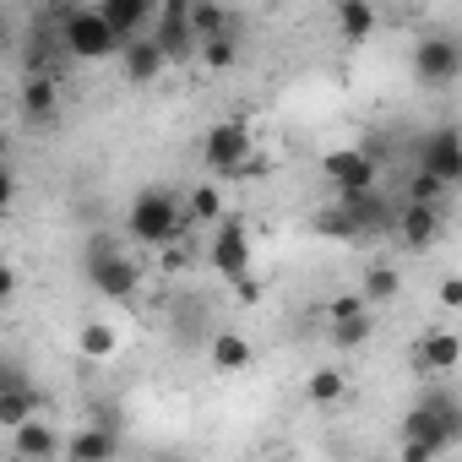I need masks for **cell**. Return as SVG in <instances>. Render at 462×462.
<instances>
[{
	"instance_id": "52a82bcc",
	"label": "cell",
	"mask_w": 462,
	"mask_h": 462,
	"mask_svg": "<svg viewBox=\"0 0 462 462\" xmlns=\"http://www.w3.org/2000/svg\"><path fill=\"white\" fill-rule=\"evenodd\" d=\"M207 262H212L228 283H245V278H251V228H245L240 217L212 223V235H207Z\"/></svg>"
},
{
	"instance_id": "603a6c76",
	"label": "cell",
	"mask_w": 462,
	"mask_h": 462,
	"mask_svg": "<svg viewBox=\"0 0 462 462\" xmlns=\"http://www.w3.org/2000/svg\"><path fill=\"white\" fill-rule=\"evenodd\" d=\"M343 386H348V381H343V370H316V375L305 381V397H310V402H337V397H343Z\"/></svg>"
},
{
	"instance_id": "3957f363",
	"label": "cell",
	"mask_w": 462,
	"mask_h": 462,
	"mask_svg": "<svg viewBox=\"0 0 462 462\" xmlns=\"http://www.w3.org/2000/svg\"><path fill=\"white\" fill-rule=\"evenodd\" d=\"M457 430H462V413H457V402H451L446 392L419 397V402H413V413L402 419V440H408V446H424V451L451 446V440H457Z\"/></svg>"
},
{
	"instance_id": "8992f818",
	"label": "cell",
	"mask_w": 462,
	"mask_h": 462,
	"mask_svg": "<svg viewBox=\"0 0 462 462\" xmlns=\"http://www.w3.org/2000/svg\"><path fill=\"white\" fill-rule=\"evenodd\" d=\"M321 169H327V180H332L337 196H365V190H375V180H381V158H375L370 142H359V147H332V152L321 158Z\"/></svg>"
},
{
	"instance_id": "5bb4252c",
	"label": "cell",
	"mask_w": 462,
	"mask_h": 462,
	"mask_svg": "<svg viewBox=\"0 0 462 462\" xmlns=\"http://www.w3.org/2000/svg\"><path fill=\"white\" fill-rule=\"evenodd\" d=\"M207 359H212V370H223V375H240V370H251V337H240V332H217L212 343H207Z\"/></svg>"
},
{
	"instance_id": "4316f807",
	"label": "cell",
	"mask_w": 462,
	"mask_h": 462,
	"mask_svg": "<svg viewBox=\"0 0 462 462\" xmlns=\"http://www.w3.org/2000/svg\"><path fill=\"white\" fill-rule=\"evenodd\" d=\"M12 196H17V180H12V169H0V212L12 207Z\"/></svg>"
},
{
	"instance_id": "83f0119b",
	"label": "cell",
	"mask_w": 462,
	"mask_h": 462,
	"mask_svg": "<svg viewBox=\"0 0 462 462\" xmlns=\"http://www.w3.org/2000/svg\"><path fill=\"white\" fill-rule=\"evenodd\" d=\"M430 457H435V451H424V446H408V440H402V462H430Z\"/></svg>"
},
{
	"instance_id": "8fae6325",
	"label": "cell",
	"mask_w": 462,
	"mask_h": 462,
	"mask_svg": "<svg viewBox=\"0 0 462 462\" xmlns=\"http://www.w3.org/2000/svg\"><path fill=\"white\" fill-rule=\"evenodd\" d=\"M12 457L17 462H50V457H60V430L50 419H28L23 430H12Z\"/></svg>"
},
{
	"instance_id": "9a60e30c",
	"label": "cell",
	"mask_w": 462,
	"mask_h": 462,
	"mask_svg": "<svg viewBox=\"0 0 462 462\" xmlns=\"http://www.w3.org/2000/svg\"><path fill=\"white\" fill-rule=\"evenodd\" d=\"M39 402H44V397H39L33 381H23V386H12V392H0V430L12 435V430H23L28 419H39Z\"/></svg>"
},
{
	"instance_id": "44dd1931",
	"label": "cell",
	"mask_w": 462,
	"mask_h": 462,
	"mask_svg": "<svg viewBox=\"0 0 462 462\" xmlns=\"http://www.w3.org/2000/svg\"><path fill=\"white\" fill-rule=\"evenodd\" d=\"M332 332V348H365L370 337H375V310L370 316H354V321H337V327H327Z\"/></svg>"
},
{
	"instance_id": "7402d4cb",
	"label": "cell",
	"mask_w": 462,
	"mask_h": 462,
	"mask_svg": "<svg viewBox=\"0 0 462 462\" xmlns=\"http://www.w3.org/2000/svg\"><path fill=\"white\" fill-rule=\"evenodd\" d=\"M359 294H365L370 310H375V305H392V300H397V273H392V267H370Z\"/></svg>"
},
{
	"instance_id": "4dcf8cb0",
	"label": "cell",
	"mask_w": 462,
	"mask_h": 462,
	"mask_svg": "<svg viewBox=\"0 0 462 462\" xmlns=\"http://www.w3.org/2000/svg\"><path fill=\"white\" fill-rule=\"evenodd\" d=\"M6 294H12V278H6V273H0V300H6Z\"/></svg>"
},
{
	"instance_id": "e0dca14e",
	"label": "cell",
	"mask_w": 462,
	"mask_h": 462,
	"mask_svg": "<svg viewBox=\"0 0 462 462\" xmlns=\"http://www.w3.org/2000/svg\"><path fill=\"white\" fill-rule=\"evenodd\" d=\"M77 348H82V359H93V365H109V359L120 354V332H115L109 321H82V332H77Z\"/></svg>"
},
{
	"instance_id": "cb8c5ba5",
	"label": "cell",
	"mask_w": 462,
	"mask_h": 462,
	"mask_svg": "<svg viewBox=\"0 0 462 462\" xmlns=\"http://www.w3.org/2000/svg\"><path fill=\"white\" fill-rule=\"evenodd\" d=\"M354 316H370L365 294H359V289H348V294H332V305H327V327H337V321H354Z\"/></svg>"
},
{
	"instance_id": "6da1fadb",
	"label": "cell",
	"mask_w": 462,
	"mask_h": 462,
	"mask_svg": "<svg viewBox=\"0 0 462 462\" xmlns=\"http://www.w3.org/2000/svg\"><path fill=\"white\" fill-rule=\"evenodd\" d=\"M125 235L136 240V245H147V251H169V245H180L185 240V207H180V196L174 190H142L131 207H125Z\"/></svg>"
},
{
	"instance_id": "ffe728a7",
	"label": "cell",
	"mask_w": 462,
	"mask_h": 462,
	"mask_svg": "<svg viewBox=\"0 0 462 462\" xmlns=\"http://www.w3.org/2000/svg\"><path fill=\"white\" fill-rule=\"evenodd\" d=\"M180 207H185V228H190V223H207V228H212V223H223V217H228V212H223L217 185H196Z\"/></svg>"
},
{
	"instance_id": "ac0fdd59",
	"label": "cell",
	"mask_w": 462,
	"mask_h": 462,
	"mask_svg": "<svg viewBox=\"0 0 462 462\" xmlns=\"http://www.w3.org/2000/svg\"><path fill=\"white\" fill-rule=\"evenodd\" d=\"M55 109H60V88H55L50 77H33V82L23 88V115H28V125L55 120Z\"/></svg>"
},
{
	"instance_id": "7c38bea8",
	"label": "cell",
	"mask_w": 462,
	"mask_h": 462,
	"mask_svg": "<svg viewBox=\"0 0 462 462\" xmlns=\"http://www.w3.org/2000/svg\"><path fill=\"white\" fill-rule=\"evenodd\" d=\"M60 451H66V462H115L120 435H115L109 424H88V430H77L71 446H60Z\"/></svg>"
},
{
	"instance_id": "5b68a950",
	"label": "cell",
	"mask_w": 462,
	"mask_h": 462,
	"mask_svg": "<svg viewBox=\"0 0 462 462\" xmlns=\"http://www.w3.org/2000/svg\"><path fill=\"white\" fill-rule=\"evenodd\" d=\"M201 163H207L212 174H245V169L256 163V136H251V125H245V120H217V125H207V136H201Z\"/></svg>"
},
{
	"instance_id": "30bf717a",
	"label": "cell",
	"mask_w": 462,
	"mask_h": 462,
	"mask_svg": "<svg viewBox=\"0 0 462 462\" xmlns=\"http://www.w3.org/2000/svg\"><path fill=\"white\" fill-rule=\"evenodd\" d=\"M163 66H169V55L142 33V39H131V44H120V71H125V82L131 88H147V82H158L163 77Z\"/></svg>"
},
{
	"instance_id": "9c48e42d",
	"label": "cell",
	"mask_w": 462,
	"mask_h": 462,
	"mask_svg": "<svg viewBox=\"0 0 462 462\" xmlns=\"http://www.w3.org/2000/svg\"><path fill=\"white\" fill-rule=\"evenodd\" d=\"M413 71H419V82H430V88L457 82V77H462V44H451V39H424V44L413 50Z\"/></svg>"
},
{
	"instance_id": "f1b7e54d",
	"label": "cell",
	"mask_w": 462,
	"mask_h": 462,
	"mask_svg": "<svg viewBox=\"0 0 462 462\" xmlns=\"http://www.w3.org/2000/svg\"><path fill=\"white\" fill-rule=\"evenodd\" d=\"M440 300H446V305H457V300H462V289H457V278H446V283H440Z\"/></svg>"
},
{
	"instance_id": "4fadbf2b",
	"label": "cell",
	"mask_w": 462,
	"mask_h": 462,
	"mask_svg": "<svg viewBox=\"0 0 462 462\" xmlns=\"http://www.w3.org/2000/svg\"><path fill=\"white\" fill-rule=\"evenodd\" d=\"M392 228H397V235H402V245H413V251H424L435 235H440V207H402L397 217H392Z\"/></svg>"
},
{
	"instance_id": "484cf974",
	"label": "cell",
	"mask_w": 462,
	"mask_h": 462,
	"mask_svg": "<svg viewBox=\"0 0 462 462\" xmlns=\"http://www.w3.org/2000/svg\"><path fill=\"white\" fill-rule=\"evenodd\" d=\"M23 381H33L17 359H6V354H0V392H12V386H23Z\"/></svg>"
},
{
	"instance_id": "277c9868",
	"label": "cell",
	"mask_w": 462,
	"mask_h": 462,
	"mask_svg": "<svg viewBox=\"0 0 462 462\" xmlns=\"http://www.w3.org/2000/svg\"><path fill=\"white\" fill-rule=\"evenodd\" d=\"M60 50L71 60H109V55H120V39L109 33L98 6H71V12H60Z\"/></svg>"
},
{
	"instance_id": "2e32d148",
	"label": "cell",
	"mask_w": 462,
	"mask_h": 462,
	"mask_svg": "<svg viewBox=\"0 0 462 462\" xmlns=\"http://www.w3.org/2000/svg\"><path fill=\"white\" fill-rule=\"evenodd\" d=\"M424 370H435V375H451L457 370V359H462V337L457 332H430L424 343H419V354H413Z\"/></svg>"
},
{
	"instance_id": "d6986e66",
	"label": "cell",
	"mask_w": 462,
	"mask_h": 462,
	"mask_svg": "<svg viewBox=\"0 0 462 462\" xmlns=\"http://www.w3.org/2000/svg\"><path fill=\"white\" fill-rule=\"evenodd\" d=\"M332 23H337V33H343L348 44H359V39L375 33V6H365V0H343V6L332 12Z\"/></svg>"
},
{
	"instance_id": "d4e9b609",
	"label": "cell",
	"mask_w": 462,
	"mask_h": 462,
	"mask_svg": "<svg viewBox=\"0 0 462 462\" xmlns=\"http://www.w3.org/2000/svg\"><path fill=\"white\" fill-rule=\"evenodd\" d=\"M201 50H207V60H212V66H228V60H235V39H228V33H217V39H207Z\"/></svg>"
},
{
	"instance_id": "7a4b0ae2",
	"label": "cell",
	"mask_w": 462,
	"mask_h": 462,
	"mask_svg": "<svg viewBox=\"0 0 462 462\" xmlns=\"http://www.w3.org/2000/svg\"><path fill=\"white\" fill-rule=\"evenodd\" d=\"M88 283L104 294V300H115V305H131L136 300V289H142V267L115 245V240H93L88 245Z\"/></svg>"
},
{
	"instance_id": "1f68e13d",
	"label": "cell",
	"mask_w": 462,
	"mask_h": 462,
	"mask_svg": "<svg viewBox=\"0 0 462 462\" xmlns=\"http://www.w3.org/2000/svg\"><path fill=\"white\" fill-rule=\"evenodd\" d=\"M267 462H294V457H267Z\"/></svg>"
},
{
	"instance_id": "ba28073f",
	"label": "cell",
	"mask_w": 462,
	"mask_h": 462,
	"mask_svg": "<svg viewBox=\"0 0 462 462\" xmlns=\"http://www.w3.org/2000/svg\"><path fill=\"white\" fill-rule=\"evenodd\" d=\"M419 174L435 180L440 190H451V185L462 180V142H457L451 125H440V131H430V136L419 142Z\"/></svg>"
},
{
	"instance_id": "f546056e",
	"label": "cell",
	"mask_w": 462,
	"mask_h": 462,
	"mask_svg": "<svg viewBox=\"0 0 462 462\" xmlns=\"http://www.w3.org/2000/svg\"><path fill=\"white\" fill-rule=\"evenodd\" d=\"M152 462H190V457H185V451H158Z\"/></svg>"
}]
</instances>
